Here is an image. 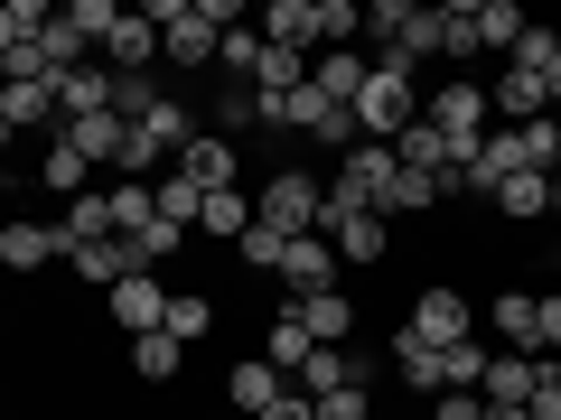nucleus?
<instances>
[{"label": "nucleus", "mask_w": 561, "mask_h": 420, "mask_svg": "<svg viewBox=\"0 0 561 420\" xmlns=\"http://www.w3.org/2000/svg\"><path fill=\"white\" fill-rule=\"evenodd\" d=\"M346 113H356V140H383V150H393V140L421 121V84L402 75V66H383V57H375V75H365V94L346 103Z\"/></svg>", "instance_id": "nucleus-1"}, {"label": "nucleus", "mask_w": 561, "mask_h": 420, "mask_svg": "<svg viewBox=\"0 0 561 420\" xmlns=\"http://www.w3.org/2000/svg\"><path fill=\"white\" fill-rule=\"evenodd\" d=\"M187 140H197V113H187L179 94H160L150 113L131 121V131H122V178H140V168H169Z\"/></svg>", "instance_id": "nucleus-2"}, {"label": "nucleus", "mask_w": 561, "mask_h": 420, "mask_svg": "<svg viewBox=\"0 0 561 420\" xmlns=\"http://www.w3.org/2000/svg\"><path fill=\"white\" fill-rule=\"evenodd\" d=\"M421 121H431V131H440L449 140V160H478V140L486 131H496V113H486V84H459V75H449L440 84V94H431V103H421Z\"/></svg>", "instance_id": "nucleus-3"}, {"label": "nucleus", "mask_w": 561, "mask_h": 420, "mask_svg": "<svg viewBox=\"0 0 561 420\" xmlns=\"http://www.w3.org/2000/svg\"><path fill=\"white\" fill-rule=\"evenodd\" d=\"M319 197L328 187L309 168H272V178H253V224H272V234H319Z\"/></svg>", "instance_id": "nucleus-4"}, {"label": "nucleus", "mask_w": 561, "mask_h": 420, "mask_svg": "<svg viewBox=\"0 0 561 420\" xmlns=\"http://www.w3.org/2000/svg\"><path fill=\"white\" fill-rule=\"evenodd\" d=\"M337 271H346V261H337V243H328V234H290V243H280V290H290V300L337 290Z\"/></svg>", "instance_id": "nucleus-5"}, {"label": "nucleus", "mask_w": 561, "mask_h": 420, "mask_svg": "<svg viewBox=\"0 0 561 420\" xmlns=\"http://www.w3.org/2000/svg\"><path fill=\"white\" fill-rule=\"evenodd\" d=\"M169 168H179L187 187H206V197H225V187L243 178V150H234V140H216V131H197V140H187V150H179Z\"/></svg>", "instance_id": "nucleus-6"}, {"label": "nucleus", "mask_w": 561, "mask_h": 420, "mask_svg": "<svg viewBox=\"0 0 561 420\" xmlns=\"http://www.w3.org/2000/svg\"><path fill=\"white\" fill-rule=\"evenodd\" d=\"M412 337H421V346H459V337H478V327H468V300L449 290V280H431V290L412 300Z\"/></svg>", "instance_id": "nucleus-7"}, {"label": "nucleus", "mask_w": 561, "mask_h": 420, "mask_svg": "<svg viewBox=\"0 0 561 420\" xmlns=\"http://www.w3.org/2000/svg\"><path fill=\"white\" fill-rule=\"evenodd\" d=\"M150 57H160V28H150V20H140V10H122V20H113V38H103L94 47V66H103V75H140V66H150Z\"/></svg>", "instance_id": "nucleus-8"}, {"label": "nucleus", "mask_w": 561, "mask_h": 420, "mask_svg": "<svg viewBox=\"0 0 561 420\" xmlns=\"http://www.w3.org/2000/svg\"><path fill=\"white\" fill-rule=\"evenodd\" d=\"M113 327H131V337L169 327V280H160V271H131V280L113 290Z\"/></svg>", "instance_id": "nucleus-9"}, {"label": "nucleus", "mask_w": 561, "mask_h": 420, "mask_svg": "<svg viewBox=\"0 0 561 420\" xmlns=\"http://www.w3.org/2000/svg\"><path fill=\"white\" fill-rule=\"evenodd\" d=\"M290 318L309 327V346H356V300L346 290H309V300H290Z\"/></svg>", "instance_id": "nucleus-10"}, {"label": "nucleus", "mask_w": 561, "mask_h": 420, "mask_svg": "<svg viewBox=\"0 0 561 420\" xmlns=\"http://www.w3.org/2000/svg\"><path fill=\"white\" fill-rule=\"evenodd\" d=\"M57 140L76 150L84 168H122V113H76V121H66Z\"/></svg>", "instance_id": "nucleus-11"}, {"label": "nucleus", "mask_w": 561, "mask_h": 420, "mask_svg": "<svg viewBox=\"0 0 561 420\" xmlns=\"http://www.w3.org/2000/svg\"><path fill=\"white\" fill-rule=\"evenodd\" d=\"M365 75H375V57H365V47H319V66H309V84H319L328 103H356Z\"/></svg>", "instance_id": "nucleus-12"}, {"label": "nucleus", "mask_w": 561, "mask_h": 420, "mask_svg": "<svg viewBox=\"0 0 561 420\" xmlns=\"http://www.w3.org/2000/svg\"><path fill=\"white\" fill-rule=\"evenodd\" d=\"M393 168H412V178H440V187L459 178V160H449V140L431 131V121H412V131L393 140Z\"/></svg>", "instance_id": "nucleus-13"}, {"label": "nucleus", "mask_w": 561, "mask_h": 420, "mask_svg": "<svg viewBox=\"0 0 561 420\" xmlns=\"http://www.w3.org/2000/svg\"><path fill=\"white\" fill-rule=\"evenodd\" d=\"M319 234L337 243V261H383V253H393V234H383V215H328Z\"/></svg>", "instance_id": "nucleus-14"}, {"label": "nucleus", "mask_w": 561, "mask_h": 420, "mask_svg": "<svg viewBox=\"0 0 561 420\" xmlns=\"http://www.w3.org/2000/svg\"><path fill=\"white\" fill-rule=\"evenodd\" d=\"M57 253H66V243L47 234V224H28V215H20V224H0V261H10V271H47Z\"/></svg>", "instance_id": "nucleus-15"}, {"label": "nucleus", "mask_w": 561, "mask_h": 420, "mask_svg": "<svg viewBox=\"0 0 561 420\" xmlns=\"http://www.w3.org/2000/svg\"><path fill=\"white\" fill-rule=\"evenodd\" d=\"M66 261H76V271L94 280V290H122V280L140 271V261H131V243H122V234H103V243H84V253H66Z\"/></svg>", "instance_id": "nucleus-16"}, {"label": "nucleus", "mask_w": 561, "mask_h": 420, "mask_svg": "<svg viewBox=\"0 0 561 420\" xmlns=\"http://www.w3.org/2000/svg\"><path fill=\"white\" fill-rule=\"evenodd\" d=\"M225 401H234L243 420H253V411H272V401H280V374H272V364H262V355H243L234 374H225Z\"/></svg>", "instance_id": "nucleus-17"}, {"label": "nucleus", "mask_w": 561, "mask_h": 420, "mask_svg": "<svg viewBox=\"0 0 561 420\" xmlns=\"http://www.w3.org/2000/svg\"><path fill=\"white\" fill-rule=\"evenodd\" d=\"M524 393H534V355H505V346H496L486 374H478V401H515V411H524Z\"/></svg>", "instance_id": "nucleus-18"}, {"label": "nucleus", "mask_w": 561, "mask_h": 420, "mask_svg": "<svg viewBox=\"0 0 561 420\" xmlns=\"http://www.w3.org/2000/svg\"><path fill=\"white\" fill-rule=\"evenodd\" d=\"M262 28H272V47H319V0H272V10H262Z\"/></svg>", "instance_id": "nucleus-19"}, {"label": "nucleus", "mask_w": 561, "mask_h": 420, "mask_svg": "<svg viewBox=\"0 0 561 420\" xmlns=\"http://www.w3.org/2000/svg\"><path fill=\"white\" fill-rule=\"evenodd\" d=\"M431 47L440 57H478V0H440L431 10Z\"/></svg>", "instance_id": "nucleus-20"}, {"label": "nucleus", "mask_w": 561, "mask_h": 420, "mask_svg": "<svg viewBox=\"0 0 561 420\" xmlns=\"http://www.w3.org/2000/svg\"><path fill=\"white\" fill-rule=\"evenodd\" d=\"M262 364H272V374H300V364H309V327L290 318V300H280V318L262 327Z\"/></svg>", "instance_id": "nucleus-21"}, {"label": "nucleus", "mask_w": 561, "mask_h": 420, "mask_svg": "<svg viewBox=\"0 0 561 420\" xmlns=\"http://www.w3.org/2000/svg\"><path fill=\"white\" fill-rule=\"evenodd\" d=\"M393 374H402V383H412V393H421V401H440V346H421V337H412V327H402V337H393Z\"/></svg>", "instance_id": "nucleus-22"}, {"label": "nucleus", "mask_w": 561, "mask_h": 420, "mask_svg": "<svg viewBox=\"0 0 561 420\" xmlns=\"http://www.w3.org/2000/svg\"><path fill=\"white\" fill-rule=\"evenodd\" d=\"M103 234H113V206H103L94 187H84V197H66V224H57L66 253H84V243H103Z\"/></svg>", "instance_id": "nucleus-23"}, {"label": "nucleus", "mask_w": 561, "mask_h": 420, "mask_svg": "<svg viewBox=\"0 0 561 420\" xmlns=\"http://www.w3.org/2000/svg\"><path fill=\"white\" fill-rule=\"evenodd\" d=\"M179 364H187V346L169 337V327H150V337H131V374H140V383H179Z\"/></svg>", "instance_id": "nucleus-24"}, {"label": "nucleus", "mask_w": 561, "mask_h": 420, "mask_svg": "<svg viewBox=\"0 0 561 420\" xmlns=\"http://www.w3.org/2000/svg\"><path fill=\"white\" fill-rule=\"evenodd\" d=\"M0 121H10V131L57 121V84H0Z\"/></svg>", "instance_id": "nucleus-25"}, {"label": "nucleus", "mask_w": 561, "mask_h": 420, "mask_svg": "<svg viewBox=\"0 0 561 420\" xmlns=\"http://www.w3.org/2000/svg\"><path fill=\"white\" fill-rule=\"evenodd\" d=\"M431 206H440V178H412V168H393V187L375 197V215L393 224V215H431Z\"/></svg>", "instance_id": "nucleus-26"}, {"label": "nucleus", "mask_w": 561, "mask_h": 420, "mask_svg": "<svg viewBox=\"0 0 561 420\" xmlns=\"http://www.w3.org/2000/svg\"><path fill=\"white\" fill-rule=\"evenodd\" d=\"M57 113L76 121V113H113V75H103V66H76V75L57 84Z\"/></svg>", "instance_id": "nucleus-27"}, {"label": "nucleus", "mask_w": 561, "mask_h": 420, "mask_svg": "<svg viewBox=\"0 0 561 420\" xmlns=\"http://www.w3.org/2000/svg\"><path fill=\"white\" fill-rule=\"evenodd\" d=\"M103 206H113V234H122V243H131L140 224H160V197H150V178H122Z\"/></svg>", "instance_id": "nucleus-28"}, {"label": "nucleus", "mask_w": 561, "mask_h": 420, "mask_svg": "<svg viewBox=\"0 0 561 420\" xmlns=\"http://www.w3.org/2000/svg\"><path fill=\"white\" fill-rule=\"evenodd\" d=\"M150 197H160V224H179V234H197V215H206V187H187L179 168H169V178H150Z\"/></svg>", "instance_id": "nucleus-29"}, {"label": "nucleus", "mask_w": 561, "mask_h": 420, "mask_svg": "<svg viewBox=\"0 0 561 420\" xmlns=\"http://www.w3.org/2000/svg\"><path fill=\"white\" fill-rule=\"evenodd\" d=\"M197 234H216V243H243V234H253V197H243V187H225V197H206Z\"/></svg>", "instance_id": "nucleus-30"}, {"label": "nucleus", "mask_w": 561, "mask_h": 420, "mask_svg": "<svg viewBox=\"0 0 561 420\" xmlns=\"http://www.w3.org/2000/svg\"><path fill=\"white\" fill-rule=\"evenodd\" d=\"M169 337H179V346L216 337V300H206V290H169Z\"/></svg>", "instance_id": "nucleus-31"}, {"label": "nucleus", "mask_w": 561, "mask_h": 420, "mask_svg": "<svg viewBox=\"0 0 561 420\" xmlns=\"http://www.w3.org/2000/svg\"><path fill=\"white\" fill-rule=\"evenodd\" d=\"M496 337L505 355H534V290H496Z\"/></svg>", "instance_id": "nucleus-32"}, {"label": "nucleus", "mask_w": 561, "mask_h": 420, "mask_svg": "<svg viewBox=\"0 0 561 420\" xmlns=\"http://www.w3.org/2000/svg\"><path fill=\"white\" fill-rule=\"evenodd\" d=\"M84 178H94V168H84L66 140H47V160H38V187H47V197H57V206H66V197H84Z\"/></svg>", "instance_id": "nucleus-33"}, {"label": "nucleus", "mask_w": 561, "mask_h": 420, "mask_svg": "<svg viewBox=\"0 0 561 420\" xmlns=\"http://www.w3.org/2000/svg\"><path fill=\"white\" fill-rule=\"evenodd\" d=\"M478 374H486V337L440 346V393H478Z\"/></svg>", "instance_id": "nucleus-34"}, {"label": "nucleus", "mask_w": 561, "mask_h": 420, "mask_svg": "<svg viewBox=\"0 0 561 420\" xmlns=\"http://www.w3.org/2000/svg\"><path fill=\"white\" fill-rule=\"evenodd\" d=\"M412 20H421L412 0H365V47H375V57H383V47H402V28H412Z\"/></svg>", "instance_id": "nucleus-35"}, {"label": "nucleus", "mask_w": 561, "mask_h": 420, "mask_svg": "<svg viewBox=\"0 0 561 420\" xmlns=\"http://www.w3.org/2000/svg\"><path fill=\"white\" fill-rule=\"evenodd\" d=\"M524 28H534V20H524L515 0H478V47H496V57H505V47H515Z\"/></svg>", "instance_id": "nucleus-36"}, {"label": "nucleus", "mask_w": 561, "mask_h": 420, "mask_svg": "<svg viewBox=\"0 0 561 420\" xmlns=\"http://www.w3.org/2000/svg\"><path fill=\"white\" fill-rule=\"evenodd\" d=\"M57 20H66V28H76V38H84V47H103V38H113V20H122V10H113V0H66Z\"/></svg>", "instance_id": "nucleus-37"}, {"label": "nucleus", "mask_w": 561, "mask_h": 420, "mask_svg": "<svg viewBox=\"0 0 561 420\" xmlns=\"http://www.w3.org/2000/svg\"><path fill=\"white\" fill-rule=\"evenodd\" d=\"M486 206H505L515 224H534V215H542V178H534V168H515V178H505V187H496Z\"/></svg>", "instance_id": "nucleus-38"}, {"label": "nucleus", "mask_w": 561, "mask_h": 420, "mask_svg": "<svg viewBox=\"0 0 561 420\" xmlns=\"http://www.w3.org/2000/svg\"><path fill=\"white\" fill-rule=\"evenodd\" d=\"M216 66H225V75H234V84H253V66H262V38H253V28H225Z\"/></svg>", "instance_id": "nucleus-39"}, {"label": "nucleus", "mask_w": 561, "mask_h": 420, "mask_svg": "<svg viewBox=\"0 0 561 420\" xmlns=\"http://www.w3.org/2000/svg\"><path fill=\"white\" fill-rule=\"evenodd\" d=\"M38 28H47V10H38V0H0V57H10L20 38H38Z\"/></svg>", "instance_id": "nucleus-40"}, {"label": "nucleus", "mask_w": 561, "mask_h": 420, "mask_svg": "<svg viewBox=\"0 0 561 420\" xmlns=\"http://www.w3.org/2000/svg\"><path fill=\"white\" fill-rule=\"evenodd\" d=\"M253 121H262V94H253V84H234V94L216 103V140H234V131H253Z\"/></svg>", "instance_id": "nucleus-41"}, {"label": "nucleus", "mask_w": 561, "mask_h": 420, "mask_svg": "<svg viewBox=\"0 0 561 420\" xmlns=\"http://www.w3.org/2000/svg\"><path fill=\"white\" fill-rule=\"evenodd\" d=\"M150 103H160V84H150V75H122V84H113V113H122V131H131V121L150 113Z\"/></svg>", "instance_id": "nucleus-42"}, {"label": "nucleus", "mask_w": 561, "mask_h": 420, "mask_svg": "<svg viewBox=\"0 0 561 420\" xmlns=\"http://www.w3.org/2000/svg\"><path fill=\"white\" fill-rule=\"evenodd\" d=\"M534 355H561V290L534 300Z\"/></svg>", "instance_id": "nucleus-43"}, {"label": "nucleus", "mask_w": 561, "mask_h": 420, "mask_svg": "<svg viewBox=\"0 0 561 420\" xmlns=\"http://www.w3.org/2000/svg\"><path fill=\"white\" fill-rule=\"evenodd\" d=\"M365 411H375L365 393H319V401H309V420H365Z\"/></svg>", "instance_id": "nucleus-44"}, {"label": "nucleus", "mask_w": 561, "mask_h": 420, "mask_svg": "<svg viewBox=\"0 0 561 420\" xmlns=\"http://www.w3.org/2000/svg\"><path fill=\"white\" fill-rule=\"evenodd\" d=\"M478 411H486L478 393H440V401H431V420H478Z\"/></svg>", "instance_id": "nucleus-45"}, {"label": "nucleus", "mask_w": 561, "mask_h": 420, "mask_svg": "<svg viewBox=\"0 0 561 420\" xmlns=\"http://www.w3.org/2000/svg\"><path fill=\"white\" fill-rule=\"evenodd\" d=\"M253 420H309V393H280L272 411H253Z\"/></svg>", "instance_id": "nucleus-46"}, {"label": "nucleus", "mask_w": 561, "mask_h": 420, "mask_svg": "<svg viewBox=\"0 0 561 420\" xmlns=\"http://www.w3.org/2000/svg\"><path fill=\"white\" fill-rule=\"evenodd\" d=\"M542 94H552V103H561V47H552V66H542Z\"/></svg>", "instance_id": "nucleus-47"}, {"label": "nucleus", "mask_w": 561, "mask_h": 420, "mask_svg": "<svg viewBox=\"0 0 561 420\" xmlns=\"http://www.w3.org/2000/svg\"><path fill=\"white\" fill-rule=\"evenodd\" d=\"M542 215H561V178H542Z\"/></svg>", "instance_id": "nucleus-48"}, {"label": "nucleus", "mask_w": 561, "mask_h": 420, "mask_svg": "<svg viewBox=\"0 0 561 420\" xmlns=\"http://www.w3.org/2000/svg\"><path fill=\"white\" fill-rule=\"evenodd\" d=\"M478 420H524V411H515V401H486V411H478Z\"/></svg>", "instance_id": "nucleus-49"}, {"label": "nucleus", "mask_w": 561, "mask_h": 420, "mask_svg": "<svg viewBox=\"0 0 561 420\" xmlns=\"http://www.w3.org/2000/svg\"><path fill=\"white\" fill-rule=\"evenodd\" d=\"M10 140H20V131H10V121H0V150H10Z\"/></svg>", "instance_id": "nucleus-50"}, {"label": "nucleus", "mask_w": 561, "mask_h": 420, "mask_svg": "<svg viewBox=\"0 0 561 420\" xmlns=\"http://www.w3.org/2000/svg\"><path fill=\"white\" fill-rule=\"evenodd\" d=\"M365 420H393V411H365Z\"/></svg>", "instance_id": "nucleus-51"}, {"label": "nucleus", "mask_w": 561, "mask_h": 420, "mask_svg": "<svg viewBox=\"0 0 561 420\" xmlns=\"http://www.w3.org/2000/svg\"><path fill=\"white\" fill-rule=\"evenodd\" d=\"M0 224H10V215H0Z\"/></svg>", "instance_id": "nucleus-52"}]
</instances>
